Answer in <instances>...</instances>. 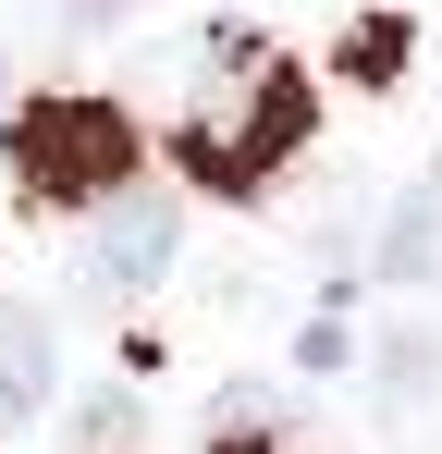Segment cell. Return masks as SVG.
<instances>
[{"label": "cell", "instance_id": "6da1fadb", "mask_svg": "<svg viewBox=\"0 0 442 454\" xmlns=\"http://www.w3.org/2000/svg\"><path fill=\"white\" fill-rule=\"evenodd\" d=\"M320 123V86L295 50H271L258 25H209L185 37V123H172V172L209 197H258Z\"/></svg>", "mask_w": 442, "mask_h": 454}, {"label": "cell", "instance_id": "7a4b0ae2", "mask_svg": "<svg viewBox=\"0 0 442 454\" xmlns=\"http://www.w3.org/2000/svg\"><path fill=\"white\" fill-rule=\"evenodd\" d=\"M0 148H12V184L37 197V209H99L111 184H136V111L123 98H99V86H50V98H12L0 111Z\"/></svg>", "mask_w": 442, "mask_h": 454}, {"label": "cell", "instance_id": "3957f363", "mask_svg": "<svg viewBox=\"0 0 442 454\" xmlns=\"http://www.w3.org/2000/svg\"><path fill=\"white\" fill-rule=\"evenodd\" d=\"M172 246H185V209L172 197H147V184H111L99 197V233H86V295H147L160 270H172Z\"/></svg>", "mask_w": 442, "mask_h": 454}, {"label": "cell", "instance_id": "277c9868", "mask_svg": "<svg viewBox=\"0 0 442 454\" xmlns=\"http://www.w3.org/2000/svg\"><path fill=\"white\" fill-rule=\"evenodd\" d=\"M62 380V344H50V307H12L0 295V418H37Z\"/></svg>", "mask_w": 442, "mask_h": 454}, {"label": "cell", "instance_id": "5b68a950", "mask_svg": "<svg viewBox=\"0 0 442 454\" xmlns=\"http://www.w3.org/2000/svg\"><path fill=\"white\" fill-rule=\"evenodd\" d=\"M381 283H442V197L406 184L393 222H381Z\"/></svg>", "mask_w": 442, "mask_h": 454}, {"label": "cell", "instance_id": "8992f818", "mask_svg": "<svg viewBox=\"0 0 442 454\" xmlns=\"http://www.w3.org/2000/svg\"><path fill=\"white\" fill-rule=\"evenodd\" d=\"M209 454H307V442H295V418L271 393H221L209 405Z\"/></svg>", "mask_w": 442, "mask_h": 454}, {"label": "cell", "instance_id": "52a82bcc", "mask_svg": "<svg viewBox=\"0 0 442 454\" xmlns=\"http://www.w3.org/2000/svg\"><path fill=\"white\" fill-rule=\"evenodd\" d=\"M430 393H442V332H393V344H381V405L418 418Z\"/></svg>", "mask_w": 442, "mask_h": 454}, {"label": "cell", "instance_id": "ba28073f", "mask_svg": "<svg viewBox=\"0 0 442 454\" xmlns=\"http://www.w3.org/2000/svg\"><path fill=\"white\" fill-rule=\"evenodd\" d=\"M406 50H418V37H406L393 12H357V25H344V86H393Z\"/></svg>", "mask_w": 442, "mask_h": 454}, {"label": "cell", "instance_id": "9c48e42d", "mask_svg": "<svg viewBox=\"0 0 442 454\" xmlns=\"http://www.w3.org/2000/svg\"><path fill=\"white\" fill-rule=\"evenodd\" d=\"M74 442L86 454H136V393H99V405L74 418Z\"/></svg>", "mask_w": 442, "mask_h": 454}, {"label": "cell", "instance_id": "30bf717a", "mask_svg": "<svg viewBox=\"0 0 442 454\" xmlns=\"http://www.w3.org/2000/svg\"><path fill=\"white\" fill-rule=\"evenodd\" d=\"M123 12H147V0H62V25H74V37H99V25H123Z\"/></svg>", "mask_w": 442, "mask_h": 454}, {"label": "cell", "instance_id": "8fae6325", "mask_svg": "<svg viewBox=\"0 0 442 454\" xmlns=\"http://www.w3.org/2000/svg\"><path fill=\"white\" fill-rule=\"evenodd\" d=\"M0 111H12V86H0Z\"/></svg>", "mask_w": 442, "mask_h": 454}]
</instances>
